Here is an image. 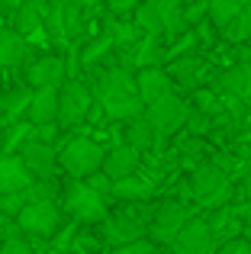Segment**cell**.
Instances as JSON below:
<instances>
[{
	"instance_id": "obj_1",
	"label": "cell",
	"mask_w": 251,
	"mask_h": 254,
	"mask_svg": "<svg viewBox=\"0 0 251 254\" xmlns=\"http://www.w3.org/2000/svg\"><path fill=\"white\" fill-rule=\"evenodd\" d=\"M94 97H97V103L103 106V113H107L110 119H120V123L145 113V103H142V97H138L135 77L123 68H110V71H103V74H97L94 77Z\"/></svg>"
},
{
	"instance_id": "obj_2",
	"label": "cell",
	"mask_w": 251,
	"mask_h": 254,
	"mask_svg": "<svg viewBox=\"0 0 251 254\" xmlns=\"http://www.w3.org/2000/svg\"><path fill=\"white\" fill-rule=\"evenodd\" d=\"M62 212L81 225H97L110 216V203L84 177H68L62 184Z\"/></svg>"
},
{
	"instance_id": "obj_3",
	"label": "cell",
	"mask_w": 251,
	"mask_h": 254,
	"mask_svg": "<svg viewBox=\"0 0 251 254\" xmlns=\"http://www.w3.org/2000/svg\"><path fill=\"white\" fill-rule=\"evenodd\" d=\"M94 103H97L94 87H87L81 77H68L58 87V129L68 132L74 126H84Z\"/></svg>"
},
{
	"instance_id": "obj_4",
	"label": "cell",
	"mask_w": 251,
	"mask_h": 254,
	"mask_svg": "<svg viewBox=\"0 0 251 254\" xmlns=\"http://www.w3.org/2000/svg\"><path fill=\"white\" fill-rule=\"evenodd\" d=\"M16 222L29 242H49L58 232V225L64 222V212L62 203H55V199H36V203H26L19 209Z\"/></svg>"
},
{
	"instance_id": "obj_5",
	"label": "cell",
	"mask_w": 251,
	"mask_h": 254,
	"mask_svg": "<svg viewBox=\"0 0 251 254\" xmlns=\"http://www.w3.org/2000/svg\"><path fill=\"white\" fill-rule=\"evenodd\" d=\"M145 116L155 123V145L161 148L164 138H174L177 132L187 126V116H190V103L184 97H174V93H164L161 100H155V103L145 106Z\"/></svg>"
},
{
	"instance_id": "obj_6",
	"label": "cell",
	"mask_w": 251,
	"mask_h": 254,
	"mask_svg": "<svg viewBox=\"0 0 251 254\" xmlns=\"http://www.w3.org/2000/svg\"><path fill=\"white\" fill-rule=\"evenodd\" d=\"M103 155H107V148L94 138H71V142H64V148H58V168L68 177H87V174L100 171Z\"/></svg>"
},
{
	"instance_id": "obj_7",
	"label": "cell",
	"mask_w": 251,
	"mask_h": 254,
	"mask_svg": "<svg viewBox=\"0 0 251 254\" xmlns=\"http://www.w3.org/2000/svg\"><path fill=\"white\" fill-rule=\"evenodd\" d=\"M190 190H193V199L206 203L209 209L213 206H222L229 203L226 196H232V187H229V177H226V168H219L216 161H200L190 174Z\"/></svg>"
},
{
	"instance_id": "obj_8",
	"label": "cell",
	"mask_w": 251,
	"mask_h": 254,
	"mask_svg": "<svg viewBox=\"0 0 251 254\" xmlns=\"http://www.w3.org/2000/svg\"><path fill=\"white\" fill-rule=\"evenodd\" d=\"M148 219L151 216H138V212H132V209L110 212L103 222H97V238H100L103 245H110V248L138 242V238L148 235Z\"/></svg>"
},
{
	"instance_id": "obj_9",
	"label": "cell",
	"mask_w": 251,
	"mask_h": 254,
	"mask_svg": "<svg viewBox=\"0 0 251 254\" xmlns=\"http://www.w3.org/2000/svg\"><path fill=\"white\" fill-rule=\"evenodd\" d=\"M187 219H190V212L184 209V203H177V199H164V203H158L155 209H151L148 238H151V242H158V245H171Z\"/></svg>"
},
{
	"instance_id": "obj_10",
	"label": "cell",
	"mask_w": 251,
	"mask_h": 254,
	"mask_svg": "<svg viewBox=\"0 0 251 254\" xmlns=\"http://www.w3.org/2000/svg\"><path fill=\"white\" fill-rule=\"evenodd\" d=\"M213 232H209V222L203 216H193L181 225V232L171 242V254H213Z\"/></svg>"
},
{
	"instance_id": "obj_11",
	"label": "cell",
	"mask_w": 251,
	"mask_h": 254,
	"mask_svg": "<svg viewBox=\"0 0 251 254\" xmlns=\"http://www.w3.org/2000/svg\"><path fill=\"white\" fill-rule=\"evenodd\" d=\"M19 155H23L26 168H29L36 177H55L58 171V148L52 142H42V138L29 135L23 142V148H19Z\"/></svg>"
},
{
	"instance_id": "obj_12",
	"label": "cell",
	"mask_w": 251,
	"mask_h": 254,
	"mask_svg": "<svg viewBox=\"0 0 251 254\" xmlns=\"http://www.w3.org/2000/svg\"><path fill=\"white\" fill-rule=\"evenodd\" d=\"M164 71L171 74L174 87H184V90H196V87H203V81L209 77V64L203 62V58H196V55L171 58Z\"/></svg>"
},
{
	"instance_id": "obj_13",
	"label": "cell",
	"mask_w": 251,
	"mask_h": 254,
	"mask_svg": "<svg viewBox=\"0 0 251 254\" xmlns=\"http://www.w3.org/2000/svg\"><path fill=\"white\" fill-rule=\"evenodd\" d=\"M64 81H68L64 55H42L26 68V84L29 87H62Z\"/></svg>"
},
{
	"instance_id": "obj_14",
	"label": "cell",
	"mask_w": 251,
	"mask_h": 254,
	"mask_svg": "<svg viewBox=\"0 0 251 254\" xmlns=\"http://www.w3.org/2000/svg\"><path fill=\"white\" fill-rule=\"evenodd\" d=\"M142 168V151H135L129 142H120L113 145V148L103 155V164L100 171L107 174L110 180H120V177H129V174H135Z\"/></svg>"
},
{
	"instance_id": "obj_15",
	"label": "cell",
	"mask_w": 251,
	"mask_h": 254,
	"mask_svg": "<svg viewBox=\"0 0 251 254\" xmlns=\"http://www.w3.org/2000/svg\"><path fill=\"white\" fill-rule=\"evenodd\" d=\"M135 87H138L142 103L148 106V103H155V100H161L164 93L174 90V81H171V74L164 71V64H148V68H138Z\"/></svg>"
},
{
	"instance_id": "obj_16",
	"label": "cell",
	"mask_w": 251,
	"mask_h": 254,
	"mask_svg": "<svg viewBox=\"0 0 251 254\" xmlns=\"http://www.w3.org/2000/svg\"><path fill=\"white\" fill-rule=\"evenodd\" d=\"M26 119L32 126H52L58 123V87H32V100Z\"/></svg>"
},
{
	"instance_id": "obj_17",
	"label": "cell",
	"mask_w": 251,
	"mask_h": 254,
	"mask_svg": "<svg viewBox=\"0 0 251 254\" xmlns=\"http://www.w3.org/2000/svg\"><path fill=\"white\" fill-rule=\"evenodd\" d=\"M216 81V90H229V93H239L242 100H248L251 103V58H242V62H235L232 68L219 71V74H213Z\"/></svg>"
},
{
	"instance_id": "obj_18",
	"label": "cell",
	"mask_w": 251,
	"mask_h": 254,
	"mask_svg": "<svg viewBox=\"0 0 251 254\" xmlns=\"http://www.w3.org/2000/svg\"><path fill=\"white\" fill-rule=\"evenodd\" d=\"M206 222H209V232H213V238H216V242H226V238L242 235L245 216L239 212V206L222 203V206H213V212L206 216Z\"/></svg>"
},
{
	"instance_id": "obj_19",
	"label": "cell",
	"mask_w": 251,
	"mask_h": 254,
	"mask_svg": "<svg viewBox=\"0 0 251 254\" xmlns=\"http://www.w3.org/2000/svg\"><path fill=\"white\" fill-rule=\"evenodd\" d=\"M36 180V174L26 168L23 155H3L0 158V193H10V190H26V187Z\"/></svg>"
},
{
	"instance_id": "obj_20",
	"label": "cell",
	"mask_w": 251,
	"mask_h": 254,
	"mask_svg": "<svg viewBox=\"0 0 251 254\" xmlns=\"http://www.w3.org/2000/svg\"><path fill=\"white\" fill-rule=\"evenodd\" d=\"M151 193H155V184L138 177V171L113 180V203H148Z\"/></svg>"
},
{
	"instance_id": "obj_21",
	"label": "cell",
	"mask_w": 251,
	"mask_h": 254,
	"mask_svg": "<svg viewBox=\"0 0 251 254\" xmlns=\"http://www.w3.org/2000/svg\"><path fill=\"white\" fill-rule=\"evenodd\" d=\"M29 100H32V87L29 84H19V87H10V90L0 93V123L10 126L16 119H23V113L29 110Z\"/></svg>"
},
{
	"instance_id": "obj_22",
	"label": "cell",
	"mask_w": 251,
	"mask_h": 254,
	"mask_svg": "<svg viewBox=\"0 0 251 254\" xmlns=\"http://www.w3.org/2000/svg\"><path fill=\"white\" fill-rule=\"evenodd\" d=\"M126 142L132 145L135 151H151L155 148V138H158V132H155V123H151L145 113H138V116H132V119H126Z\"/></svg>"
},
{
	"instance_id": "obj_23",
	"label": "cell",
	"mask_w": 251,
	"mask_h": 254,
	"mask_svg": "<svg viewBox=\"0 0 251 254\" xmlns=\"http://www.w3.org/2000/svg\"><path fill=\"white\" fill-rule=\"evenodd\" d=\"M148 64H168V39L145 32V39L135 45V68H148Z\"/></svg>"
},
{
	"instance_id": "obj_24",
	"label": "cell",
	"mask_w": 251,
	"mask_h": 254,
	"mask_svg": "<svg viewBox=\"0 0 251 254\" xmlns=\"http://www.w3.org/2000/svg\"><path fill=\"white\" fill-rule=\"evenodd\" d=\"M26 36H19L16 29H6L0 26V68H16L26 58Z\"/></svg>"
},
{
	"instance_id": "obj_25",
	"label": "cell",
	"mask_w": 251,
	"mask_h": 254,
	"mask_svg": "<svg viewBox=\"0 0 251 254\" xmlns=\"http://www.w3.org/2000/svg\"><path fill=\"white\" fill-rule=\"evenodd\" d=\"M62 16L68 39H81V32L90 23V0H62Z\"/></svg>"
},
{
	"instance_id": "obj_26",
	"label": "cell",
	"mask_w": 251,
	"mask_h": 254,
	"mask_svg": "<svg viewBox=\"0 0 251 254\" xmlns=\"http://www.w3.org/2000/svg\"><path fill=\"white\" fill-rule=\"evenodd\" d=\"M132 23H135L142 32H151V36H164L161 3H158V0H138V6L132 10Z\"/></svg>"
},
{
	"instance_id": "obj_27",
	"label": "cell",
	"mask_w": 251,
	"mask_h": 254,
	"mask_svg": "<svg viewBox=\"0 0 251 254\" xmlns=\"http://www.w3.org/2000/svg\"><path fill=\"white\" fill-rule=\"evenodd\" d=\"M113 49H116L113 36H110V32L103 29L97 39H90L87 45H81V68H84V71H94L97 64H100V62H103V58H107Z\"/></svg>"
},
{
	"instance_id": "obj_28",
	"label": "cell",
	"mask_w": 251,
	"mask_h": 254,
	"mask_svg": "<svg viewBox=\"0 0 251 254\" xmlns=\"http://www.w3.org/2000/svg\"><path fill=\"white\" fill-rule=\"evenodd\" d=\"M10 16H13V29H16L19 36H32V32L42 29V13H39L36 0H19Z\"/></svg>"
},
{
	"instance_id": "obj_29",
	"label": "cell",
	"mask_w": 251,
	"mask_h": 254,
	"mask_svg": "<svg viewBox=\"0 0 251 254\" xmlns=\"http://www.w3.org/2000/svg\"><path fill=\"white\" fill-rule=\"evenodd\" d=\"M219 36L226 39V42H232V45H245L248 42V39H251V3L242 6L229 26H222Z\"/></svg>"
},
{
	"instance_id": "obj_30",
	"label": "cell",
	"mask_w": 251,
	"mask_h": 254,
	"mask_svg": "<svg viewBox=\"0 0 251 254\" xmlns=\"http://www.w3.org/2000/svg\"><path fill=\"white\" fill-rule=\"evenodd\" d=\"M193 110L206 113V116H219V113H226V103H222V93L216 90V87H196L193 90Z\"/></svg>"
},
{
	"instance_id": "obj_31",
	"label": "cell",
	"mask_w": 251,
	"mask_h": 254,
	"mask_svg": "<svg viewBox=\"0 0 251 254\" xmlns=\"http://www.w3.org/2000/svg\"><path fill=\"white\" fill-rule=\"evenodd\" d=\"M242 6H245V0H209V13L206 16L222 29V26H229L235 19V13H239Z\"/></svg>"
},
{
	"instance_id": "obj_32",
	"label": "cell",
	"mask_w": 251,
	"mask_h": 254,
	"mask_svg": "<svg viewBox=\"0 0 251 254\" xmlns=\"http://www.w3.org/2000/svg\"><path fill=\"white\" fill-rule=\"evenodd\" d=\"M103 29L113 36L116 45H132L138 39V32H142L135 23H123V19H116V16H107V26H103Z\"/></svg>"
},
{
	"instance_id": "obj_33",
	"label": "cell",
	"mask_w": 251,
	"mask_h": 254,
	"mask_svg": "<svg viewBox=\"0 0 251 254\" xmlns=\"http://www.w3.org/2000/svg\"><path fill=\"white\" fill-rule=\"evenodd\" d=\"M32 129H36V126H32L29 119H26V123H19V119H16V123L6 126V138H3V151H6V155H10V151H16L19 145L32 135Z\"/></svg>"
},
{
	"instance_id": "obj_34",
	"label": "cell",
	"mask_w": 251,
	"mask_h": 254,
	"mask_svg": "<svg viewBox=\"0 0 251 254\" xmlns=\"http://www.w3.org/2000/svg\"><path fill=\"white\" fill-rule=\"evenodd\" d=\"M77 225L81 222H62L58 225V232L49 238V245H52V254H64V251H71V242H74V235H77Z\"/></svg>"
},
{
	"instance_id": "obj_35",
	"label": "cell",
	"mask_w": 251,
	"mask_h": 254,
	"mask_svg": "<svg viewBox=\"0 0 251 254\" xmlns=\"http://www.w3.org/2000/svg\"><path fill=\"white\" fill-rule=\"evenodd\" d=\"M29 203L26 199V190H10V193H0V212L3 216H19V209Z\"/></svg>"
},
{
	"instance_id": "obj_36",
	"label": "cell",
	"mask_w": 251,
	"mask_h": 254,
	"mask_svg": "<svg viewBox=\"0 0 251 254\" xmlns=\"http://www.w3.org/2000/svg\"><path fill=\"white\" fill-rule=\"evenodd\" d=\"M209 13V0H184V23L193 29L200 19H206Z\"/></svg>"
},
{
	"instance_id": "obj_37",
	"label": "cell",
	"mask_w": 251,
	"mask_h": 254,
	"mask_svg": "<svg viewBox=\"0 0 251 254\" xmlns=\"http://www.w3.org/2000/svg\"><path fill=\"white\" fill-rule=\"evenodd\" d=\"M184 129H187L190 135H209V132H213V116H206V113H200V110H190Z\"/></svg>"
},
{
	"instance_id": "obj_38",
	"label": "cell",
	"mask_w": 251,
	"mask_h": 254,
	"mask_svg": "<svg viewBox=\"0 0 251 254\" xmlns=\"http://www.w3.org/2000/svg\"><path fill=\"white\" fill-rule=\"evenodd\" d=\"M193 29H196V39H200V45H203V49H213V45H216V36H219V26H216L209 16H206V19H200V23H196Z\"/></svg>"
},
{
	"instance_id": "obj_39",
	"label": "cell",
	"mask_w": 251,
	"mask_h": 254,
	"mask_svg": "<svg viewBox=\"0 0 251 254\" xmlns=\"http://www.w3.org/2000/svg\"><path fill=\"white\" fill-rule=\"evenodd\" d=\"M84 180H87V184L94 187V190L100 193V196L107 199V203H113V180H110V177H107L103 171H94V174H87Z\"/></svg>"
},
{
	"instance_id": "obj_40",
	"label": "cell",
	"mask_w": 251,
	"mask_h": 254,
	"mask_svg": "<svg viewBox=\"0 0 251 254\" xmlns=\"http://www.w3.org/2000/svg\"><path fill=\"white\" fill-rule=\"evenodd\" d=\"M71 251H74V254H97V251H100V242H94V235H90V232H81V229H77L74 242H71Z\"/></svg>"
},
{
	"instance_id": "obj_41",
	"label": "cell",
	"mask_w": 251,
	"mask_h": 254,
	"mask_svg": "<svg viewBox=\"0 0 251 254\" xmlns=\"http://www.w3.org/2000/svg\"><path fill=\"white\" fill-rule=\"evenodd\" d=\"M216 254H251V242L245 235L226 238V242H219V251H216Z\"/></svg>"
},
{
	"instance_id": "obj_42",
	"label": "cell",
	"mask_w": 251,
	"mask_h": 254,
	"mask_svg": "<svg viewBox=\"0 0 251 254\" xmlns=\"http://www.w3.org/2000/svg\"><path fill=\"white\" fill-rule=\"evenodd\" d=\"M0 254H36L26 238H13V242H0Z\"/></svg>"
},
{
	"instance_id": "obj_43",
	"label": "cell",
	"mask_w": 251,
	"mask_h": 254,
	"mask_svg": "<svg viewBox=\"0 0 251 254\" xmlns=\"http://www.w3.org/2000/svg\"><path fill=\"white\" fill-rule=\"evenodd\" d=\"M103 3H107L113 13H132L138 6V0H103Z\"/></svg>"
},
{
	"instance_id": "obj_44",
	"label": "cell",
	"mask_w": 251,
	"mask_h": 254,
	"mask_svg": "<svg viewBox=\"0 0 251 254\" xmlns=\"http://www.w3.org/2000/svg\"><path fill=\"white\" fill-rule=\"evenodd\" d=\"M242 193H245V199L251 203V168H248V174H245V180H242Z\"/></svg>"
},
{
	"instance_id": "obj_45",
	"label": "cell",
	"mask_w": 251,
	"mask_h": 254,
	"mask_svg": "<svg viewBox=\"0 0 251 254\" xmlns=\"http://www.w3.org/2000/svg\"><path fill=\"white\" fill-rule=\"evenodd\" d=\"M19 0H0V13H13Z\"/></svg>"
},
{
	"instance_id": "obj_46",
	"label": "cell",
	"mask_w": 251,
	"mask_h": 254,
	"mask_svg": "<svg viewBox=\"0 0 251 254\" xmlns=\"http://www.w3.org/2000/svg\"><path fill=\"white\" fill-rule=\"evenodd\" d=\"M239 158H242V161H251V142L239 145Z\"/></svg>"
},
{
	"instance_id": "obj_47",
	"label": "cell",
	"mask_w": 251,
	"mask_h": 254,
	"mask_svg": "<svg viewBox=\"0 0 251 254\" xmlns=\"http://www.w3.org/2000/svg\"><path fill=\"white\" fill-rule=\"evenodd\" d=\"M242 235H245L248 242H251V209L245 212V225H242Z\"/></svg>"
},
{
	"instance_id": "obj_48",
	"label": "cell",
	"mask_w": 251,
	"mask_h": 254,
	"mask_svg": "<svg viewBox=\"0 0 251 254\" xmlns=\"http://www.w3.org/2000/svg\"><path fill=\"white\" fill-rule=\"evenodd\" d=\"M245 58H251V39L245 42Z\"/></svg>"
},
{
	"instance_id": "obj_49",
	"label": "cell",
	"mask_w": 251,
	"mask_h": 254,
	"mask_svg": "<svg viewBox=\"0 0 251 254\" xmlns=\"http://www.w3.org/2000/svg\"><path fill=\"white\" fill-rule=\"evenodd\" d=\"M148 254H171V251H158V248H151V251H148Z\"/></svg>"
},
{
	"instance_id": "obj_50",
	"label": "cell",
	"mask_w": 251,
	"mask_h": 254,
	"mask_svg": "<svg viewBox=\"0 0 251 254\" xmlns=\"http://www.w3.org/2000/svg\"><path fill=\"white\" fill-rule=\"evenodd\" d=\"M245 3H251V0H245Z\"/></svg>"
},
{
	"instance_id": "obj_51",
	"label": "cell",
	"mask_w": 251,
	"mask_h": 254,
	"mask_svg": "<svg viewBox=\"0 0 251 254\" xmlns=\"http://www.w3.org/2000/svg\"><path fill=\"white\" fill-rule=\"evenodd\" d=\"M142 254H148V251H142Z\"/></svg>"
},
{
	"instance_id": "obj_52",
	"label": "cell",
	"mask_w": 251,
	"mask_h": 254,
	"mask_svg": "<svg viewBox=\"0 0 251 254\" xmlns=\"http://www.w3.org/2000/svg\"><path fill=\"white\" fill-rule=\"evenodd\" d=\"M68 254H74V251H68Z\"/></svg>"
}]
</instances>
